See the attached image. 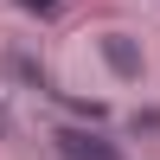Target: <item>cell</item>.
I'll return each mask as SVG.
<instances>
[{
  "label": "cell",
  "instance_id": "6da1fadb",
  "mask_svg": "<svg viewBox=\"0 0 160 160\" xmlns=\"http://www.w3.org/2000/svg\"><path fill=\"white\" fill-rule=\"evenodd\" d=\"M58 154L64 160H122L102 135H90V128H64V135H58Z\"/></svg>",
  "mask_w": 160,
  "mask_h": 160
},
{
  "label": "cell",
  "instance_id": "7a4b0ae2",
  "mask_svg": "<svg viewBox=\"0 0 160 160\" xmlns=\"http://www.w3.org/2000/svg\"><path fill=\"white\" fill-rule=\"evenodd\" d=\"M102 58H109V71H115V77H141V51L128 45L122 32H109V38H102Z\"/></svg>",
  "mask_w": 160,
  "mask_h": 160
},
{
  "label": "cell",
  "instance_id": "3957f363",
  "mask_svg": "<svg viewBox=\"0 0 160 160\" xmlns=\"http://www.w3.org/2000/svg\"><path fill=\"white\" fill-rule=\"evenodd\" d=\"M19 7H32V13H51V7H58V0H19Z\"/></svg>",
  "mask_w": 160,
  "mask_h": 160
}]
</instances>
